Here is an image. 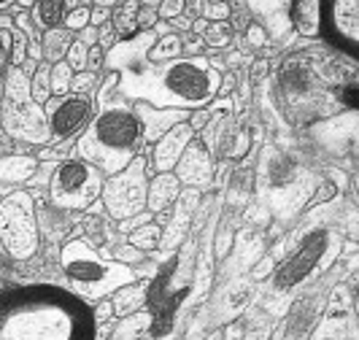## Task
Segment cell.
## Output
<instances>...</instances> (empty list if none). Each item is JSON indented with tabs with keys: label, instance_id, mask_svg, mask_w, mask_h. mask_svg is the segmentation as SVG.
<instances>
[{
	"label": "cell",
	"instance_id": "cell-1",
	"mask_svg": "<svg viewBox=\"0 0 359 340\" xmlns=\"http://www.w3.org/2000/svg\"><path fill=\"white\" fill-rule=\"evenodd\" d=\"M92 308L52 281L0 289V340H95Z\"/></svg>",
	"mask_w": 359,
	"mask_h": 340
},
{
	"label": "cell",
	"instance_id": "cell-2",
	"mask_svg": "<svg viewBox=\"0 0 359 340\" xmlns=\"http://www.w3.org/2000/svg\"><path fill=\"white\" fill-rule=\"evenodd\" d=\"M116 76V95L125 97L127 103L176 111H198L211 106L222 79V73L208 62L205 54L179 57L168 62H141Z\"/></svg>",
	"mask_w": 359,
	"mask_h": 340
},
{
	"label": "cell",
	"instance_id": "cell-3",
	"mask_svg": "<svg viewBox=\"0 0 359 340\" xmlns=\"http://www.w3.org/2000/svg\"><path fill=\"white\" fill-rule=\"evenodd\" d=\"M116 73H103L95 97V116L73 141L71 157L95 165L103 176L125 170L144 149L141 125L133 106L116 95Z\"/></svg>",
	"mask_w": 359,
	"mask_h": 340
},
{
	"label": "cell",
	"instance_id": "cell-4",
	"mask_svg": "<svg viewBox=\"0 0 359 340\" xmlns=\"http://www.w3.org/2000/svg\"><path fill=\"white\" fill-rule=\"evenodd\" d=\"M60 270L65 276V289L87 305L106 300L116 289L138 281L135 268L116 262L108 251L90 246L79 230L60 246Z\"/></svg>",
	"mask_w": 359,
	"mask_h": 340
},
{
	"label": "cell",
	"instance_id": "cell-5",
	"mask_svg": "<svg viewBox=\"0 0 359 340\" xmlns=\"http://www.w3.org/2000/svg\"><path fill=\"white\" fill-rule=\"evenodd\" d=\"M0 127L8 141L19 144H49V130L43 106H38L30 97V76L22 68H8L3 81V97H0Z\"/></svg>",
	"mask_w": 359,
	"mask_h": 340
},
{
	"label": "cell",
	"instance_id": "cell-6",
	"mask_svg": "<svg viewBox=\"0 0 359 340\" xmlns=\"http://www.w3.org/2000/svg\"><path fill=\"white\" fill-rule=\"evenodd\" d=\"M106 176L79 157H65L54 162L52 173L46 179L49 205L62 214H87L100 200Z\"/></svg>",
	"mask_w": 359,
	"mask_h": 340
},
{
	"label": "cell",
	"instance_id": "cell-7",
	"mask_svg": "<svg viewBox=\"0 0 359 340\" xmlns=\"http://www.w3.org/2000/svg\"><path fill=\"white\" fill-rule=\"evenodd\" d=\"M0 246L14 262H30L41 251L38 205L27 189L0 197Z\"/></svg>",
	"mask_w": 359,
	"mask_h": 340
},
{
	"label": "cell",
	"instance_id": "cell-8",
	"mask_svg": "<svg viewBox=\"0 0 359 340\" xmlns=\"http://www.w3.org/2000/svg\"><path fill=\"white\" fill-rule=\"evenodd\" d=\"M146 186H149L146 157L138 154L125 170L106 176L103 192H100V205L114 222H125L130 216L146 211Z\"/></svg>",
	"mask_w": 359,
	"mask_h": 340
},
{
	"label": "cell",
	"instance_id": "cell-9",
	"mask_svg": "<svg viewBox=\"0 0 359 340\" xmlns=\"http://www.w3.org/2000/svg\"><path fill=\"white\" fill-rule=\"evenodd\" d=\"M49 144H73L95 116V97L68 92L62 97H49L43 103Z\"/></svg>",
	"mask_w": 359,
	"mask_h": 340
},
{
	"label": "cell",
	"instance_id": "cell-10",
	"mask_svg": "<svg viewBox=\"0 0 359 340\" xmlns=\"http://www.w3.org/2000/svg\"><path fill=\"white\" fill-rule=\"evenodd\" d=\"M319 36L346 60L359 54V0H322Z\"/></svg>",
	"mask_w": 359,
	"mask_h": 340
},
{
	"label": "cell",
	"instance_id": "cell-11",
	"mask_svg": "<svg viewBox=\"0 0 359 340\" xmlns=\"http://www.w3.org/2000/svg\"><path fill=\"white\" fill-rule=\"evenodd\" d=\"M332 246V238L327 230H311L297 243V249L289 254V259L276 270V284L281 289H289L300 281H306L313 270L327 259V251Z\"/></svg>",
	"mask_w": 359,
	"mask_h": 340
},
{
	"label": "cell",
	"instance_id": "cell-12",
	"mask_svg": "<svg viewBox=\"0 0 359 340\" xmlns=\"http://www.w3.org/2000/svg\"><path fill=\"white\" fill-rule=\"evenodd\" d=\"M214 173H216L214 154H211V151H208V146L203 144L198 135H195V138L189 141V146L184 149V154L179 157V162H176L173 176L179 179L181 186L203 192L205 186H211Z\"/></svg>",
	"mask_w": 359,
	"mask_h": 340
},
{
	"label": "cell",
	"instance_id": "cell-13",
	"mask_svg": "<svg viewBox=\"0 0 359 340\" xmlns=\"http://www.w3.org/2000/svg\"><path fill=\"white\" fill-rule=\"evenodd\" d=\"M192 138H195V132H192V127L187 125V122L170 127L162 138H157V141L151 144L149 160H146V170H149L151 176H154V173H173L176 162H179V157L184 154V149L189 146Z\"/></svg>",
	"mask_w": 359,
	"mask_h": 340
},
{
	"label": "cell",
	"instance_id": "cell-14",
	"mask_svg": "<svg viewBox=\"0 0 359 340\" xmlns=\"http://www.w3.org/2000/svg\"><path fill=\"white\" fill-rule=\"evenodd\" d=\"M135 116H138V125H141V138L144 144H154L157 138H162L170 127L181 125L189 119V111H176V108H154L146 106V103H130Z\"/></svg>",
	"mask_w": 359,
	"mask_h": 340
},
{
	"label": "cell",
	"instance_id": "cell-15",
	"mask_svg": "<svg viewBox=\"0 0 359 340\" xmlns=\"http://www.w3.org/2000/svg\"><path fill=\"white\" fill-rule=\"evenodd\" d=\"M257 25L265 27L268 38H284L292 30L287 19V0H243Z\"/></svg>",
	"mask_w": 359,
	"mask_h": 340
},
{
	"label": "cell",
	"instance_id": "cell-16",
	"mask_svg": "<svg viewBox=\"0 0 359 340\" xmlns=\"http://www.w3.org/2000/svg\"><path fill=\"white\" fill-rule=\"evenodd\" d=\"M181 195V184L173 173H154L146 186V211L154 216L168 214Z\"/></svg>",
	"mask_w": 359,
	"mask_h": 340
},
{
	"label": "cell",
	"instance_id": "cell-17",
	"mask_svg": "<svg viewBox=\"0 0 359 340\" xmlns=\"http://www.w3.org/2000/svg\"><path fill=\"white\" fill-rule=\"evenodd\" d=\"M319 17H322V0H287L289 27L303 38L319 36Z\"/></svg>",
	"mask_w": 359,
	"mask_h": 340
},
{
	"label": "cell",
	"instance_id": "cell-18",
	"mask_svg": "<svg viewBox=\"0 0 359 340\" xmlns=\"http://www.w3.org/2000/svg\"><path fill=\"white\" fill-rule=\"evenodd\" d=\"M38 157L27 151H14L0 157V184H27L38 173Z\"/></svg>",
	"mask_w": 359,
	"mask_h": 340
},
{
	"label": "cell",
	"instance_id": "cell-19",
	"mask_svg": "<svg viewBox=\"0 0 359 340\" xmlns=\"http://www.w3.org/2000/svg\"><path fill=\"white\" fill-rule=\"evenodd\" d=\"M138 11H141V3L138 0H122L119 6L111 8L108 25H111L116 41H130V38H135L141 33L138 30Z\"/></svg>",
	"mask_w": 359,
	"mask_h": 340
},
{
	"label": "cell",
	"instance_id": "cell-20",
	"mask_svg": "<svg viewBox=\"0 0 359 340\" xmlns=\"http://www.w3.org/2000/svg\"><path fill=\"white\" fill-rule=\"evenodd\" d=\"M111 308H114V316H130V313H135V311H144V303L149 300V284H141V281H133V284H127V287L116 289L111 297Z\"/></svg>",
	"mask_w": 359,
	"mask_h": 340
},
{
	"label": "cell",
	"instance_id": "cell-21",
	"mask_svg": "<svg viewBox=\"0 0 359 340\" xmlns=\"http://www.w3.org/2000/svg\"><path fill=\"white\" fill-rule=\"evenodd\" d=\"M68 14V3L65 0H36L30 8V19L41 33L62 27V19Z\"/></svg>",
	"mask_w": 359,
	"mask_h": 340
},
{
	"label": "cell",
	"instance_id": "cell-22",
	"mask_svg": "<svg viewBox=\"0 0 359 340\" xmlns=\"http://www.w3.org/2000/svg\"><path fill=\"white\" fill-rule=\"evenodd\" d=\"M151 324H154V313L151 311H135V313L122 316L119 322L114 324L108 340H138L151 329Z\"/></svg>",
	"mask_w": 359,
	"mask_h": 340
},
{
	"label": "cell",
	"instance_id": "cell-23",
	"mask_svg": "<svg viewBox=\"0 0 359 340\" xmlns=\"http://www.w3.org/2000/svg\"><path fill=\"white\" fill-rule=\"evenodd\" d=\"M73 33L71 30H65V27H54V30H46V33H41V62H60V60H65V54L71 49L73 43Z\"/></svg>",
	"mask_w": 359,
	"mask_h": 340
},
{
	"label": "cell",
	"instance_id": "cell-24",
	"mask_svg": "<svg viewBox=\"0 0 359 340\" xmlns=\"http://www.w3.org/2000/svg\"><path fill=\"white\" fill-rule=\"evenodd\" d=\"M160 240H162V224L157 222V219H154V222H149V224H141V227H135L133 233L125 235L127 246L138 249L141 254L157 251L160 249Z\"/></svg>",
	"mask_w": 359,
	"mask_h": 340
},
{
	"label": "cell",
	"instance_id": "cell-25",
	"mask_svg": "<svg viewBox=\"0 0 359 340\" xmlns=\"http://www.w3.org/2000/svg\"><path fill=\"white\" fill-rule=\"evenodd\" d=\"M184 57L181 49V36L179 33H165L154 41V46L146 54V62H168V60H179Z\"/></svg>",
	"mask_w": 359,
	"mask_h": 340
},
{
	"label": "cell",
	"instance_id": "cell-26",
	"mask_svg": "<svg viewBox=\"0 0 359 340\" xmlns=\"http://www.w3.org/2000/svg\"><path fill=\"white\" fill-rule=\"evenodd\" d=\"M235 38V30L233 25L224 19V22H208V27H205V33L200 36V41H203V46L205 49H224V46H230Z\"/></svg>",
	"mask_w": 359,
	"mask_h": 340
},
{
	"label": "cell",
	"instance_id": "cell-27",
	"mask_svg": "<svg viewBox=\"0 0 359 340\" xmlns=\"http://www.w3.org/2000/svg\"><path fill=\"white\" fill-rule=\"evenodd\" d=\"M71 79H73V71L68 68L65 60L54 62L52 68H49V90H52V97L68 95L71 92Z\"/></svg>",
	"mask_w": 359,
	"mask_h": 340
},
{
	"label": "cell",
	"instance_id": "cell-28",
	"mask_svg": "<svg viewBox=\"0 0 359 340\" xmlns=\"http://www.w3.org/2000/svg\"><path fill=\"white\" fill-rule=\"evenodd\" d=\"M49 62H41L33 76H30V97L36 100L38 106H43L49 97H52V90H49Z\"/></svg>",
	"mask_w": 359,
	"mask_h": 340
},
{
	"label": "cell",
	"instance_id": "cell-29",
	"mask_svg": "<svg viewBox=\"0 0 359 340\" xmlns=\"http://www.w3.org/2000/svg\"><path fill=\"white\" fill-rule=\"evenodd\" d=\"M87 25H90V6H87V3H81V6H76V8H68V14L62 19V27L71 30L73 36H76L79 30H84Z\"/></svg>",
	"mask_w": 359,
	"mask_h": 340
},
{
	"label": "cell",
	"instance_id": "cell-30",
	"mask_svg": "<svg viewBox=\"0 0 359 340\" xmlns=\"http://www.w3.org/2000/svg\"><path fill=\"white\" fill-rule=\"evenodd\" d=\"M87 52H90V46H84L79 38H73L71 49L65 54V62H68V68H71L73 73L87 71Z\"/></svg>",
	"mask_w": 359,
	"mask_h": 340
},
{
	"label": "cell",
	"instance_id": "cell-31",
	"mask_svg": "<svg viewBox=\"0 0 359 340\" xmlns=\"http://www.w3.org/2000/svg\"><path fill=\"white\" fill-rule=\"evenodd\" d=\"M200 17L205 19V22H224V19H230V3H222V0H203Z\"/></svg>",
	"mask_w": 359,
	"mask_h": 340
},
{
	"label": "cell",
	"instance_id": "cell-32",
	"mask_svg": "<svg viewBox=\"0 0 359 340\" xmlns=\"http://www.w3.org/2000/svg\"><path fill=\"white\" fill-rule=\"evenodd\" d=\"M243 38H246V46L252 49V52H257V49H265L268 46V33H265V27L262 25H257V22H249L246 27H243Z\"/></svg>",
	"mask_w": 359,
	"mask_h": 340
},
{
	"label": "cell",
	"instance_id": "cell-33",
	"mask_svg": "<svg viewBox=\"0 0 359 340\" xmlns=\"http://www.w3.org/2000/svg\"><path fill=\"white\" fill-rule=\"evenodd\" d=\"M100 84V76L90 71H81V73H73L71 79V92L76 95H92V90Z\"/></svg>",
	"mask_w": 359,
	"mask_h": 340
},
{
	"label": "cell",
	"instance_id": "cell-34",
	"mask_svg": "<svg viewBox=\"0 0 359 340\" xmlns=\"http://www.w3.org/2000/svg\"><path fill=\"white\" fill-rule=\"evenodd\" d=\"M181 8H184V0H160L154 11L160 22H173L176 17H181Z\"/></svg>",
	"mask_w": 359,
	"mask_h": 340
},
{
	"label": "cell",
	"instance_id": "cell-35",
	"mask_svg": "<svg viewBox=\"0 0 359 340\" xmlns=\"http://www.w3.org/2000/svg\"><path fill=\"white\" fill-rule=\"evenodd\" d=\"M111 257H114L116 262H122V265H130V268H133L135 262H141V259H144L146 254H141L138 249H133V246H127L125 243V246H119V249L114 251Z\"/></svg>",
	"mask_w": 359,
	"mask_h": 340
},
{
	"label": "cell",
	"instance_id": "cell-36",
	"mask_svg": "<svg viewBox=\"0 0 359 340\" xmlns=\"http://www.w3.org/2000/svg\"><path fill=\"white\" fill-rule=\"evenodd\" d=\"M103 62H106V52H103L97 43L90 46V52H87V71L103 76Z\"/></svg>",
	"mask_w": 359,
	"mask_h": 340
},
{
	"label": "cell",
	"instance_id": "cell-37",
	"mask_svg": "<svg viewBox=\"0 0 359 340\" xmlns=\"http://www.w3.org/2000/svg\"><path fill=\"white\" fill-rule=\"evenodd\" d=\"M149 222H154V214H149V211H141V214L130 216V219H125V222H119V233L127 235L133 233L135 227H141V224H149Z\"/></svg>",
	"mask_w": 359,
	"mask_h": 340
},
{
	"label": "cell",
	"instance_id": "cell-38",
	"mask_svg": "<svg viewBox=\"0 0 359 340\" xmlns=\"http://www.w3.org/2000/svg\"><path fill=\"white\" fill-rule=\"evenodd\" d=\"M92 316H95V324H106L111 316H114V308H111V300H97V303H92Z\"/></svg>",
	"mask_w": 359,
	"mask_h": 340
},
{
	"label": "cell",
	"instance_id": "cell-39",
	"mask_svg": "<svg viewBox=\"0 0 359 340\" xmlns=\"http://www.w3.org/2000/svg\"><path fill=\"white\" fill-rule=\"evenodd\" d=\"M181 49H184V54L187 57H198V54H203V41H200V36H192V33H187V36H181Z\"/></svg>",
	"mask_w": 359,
	"mask_h": 340
},
{
	"label": "cell",
	"instance_id": "cell-40",
	"mask_svg": "<svg viewBox=\"0 0 359 340\" xmlns=\"http://www.w3.org/2000/svg\"><path fill=\"white\" fill-rule=\"evenodd\" d=\"M154 25H157V11L149 8V6H141V11H138V30L144 33V30H151Z\"/></svg>",
	"mask_w": 359,
	"mask_h": 340
},
{
	"label": "cell",
	"instance_id": "cell-41",
	"mask_svg": "<svg viewBox=\"0 0 359 340\" xmlns=\"http://www.w3.org/2000/svg\"><path fill=\"white\" fill-rule=\"evenodd\" d=\"M116 43V36H114V30H111V25H103V27H97V46L103 49V52H108L111 46Z\"/></svg>",
	"mask_w": 359,
	"mask_h": 340
},
{
	"label": "cell",
	"instance_id": "cell-42",
	"mask_svg": "<svg viewBox=\"0 0 359 340\" xmlns=\"http://www.w3.org/2000/svg\"><path fill=\"white\" fill-rule=\"evenodd\" d=\"M108 19H111V8L90 6V27H103Z\"/></svg>",
	"mask_w": 359,
	"mask_h": 340
},
{
	"label": "cell",
	"instance_id": "cell-43",
	"mask_svg": "<svg viewBox=\"0 0 359 340\" xmlns=\"http://www.w3.org/2000/svg\"><path fill=\"white\" fill-rule=\"evenodd\" d=\"M76 38H79L84 46H95V43H97V27H90V25H87L84 30L76 33Z\"/></svg>",
	"mask_w": 359,
	"mask_h": 340
},
{
	"label": "cell",
	"instance_id": "cell-44",
	"mask_svg": "<svg viewBox=\"0 0 359 340\" xmlns=\"http://www.w3.org/2000/svg\"><path fill=\"white\" fill-rule=\"evenodd\" d=\"M332 195H335V186H332L330 181H324V184H322V192H319V195H313V200H311V205H322L324 200H330Z\"/></svg>",
	"mask_w": 359,
	"mask_h": 340
},
{
	"label": "cell",
	"instance_id": "cell-45",
	"mask_svg": "<svg viewBox=\"0 0 359 340\" xmlns=\"http://www.w3.org/2000/svg\"><path fill=\"white\" fill-rule=\"evenodd\" d=\"M268 60H254V65L252 68H249V76H252V79H262V76H265V73H268Z\"/></svg>",
	"mask_w": 359,
	"mask_h": 340
},
{
	"label": "cell",
	"instance_id": "cell-46",
	"mask_svg": "<svg viewBox=\"0 0 359 340\" xmlns=\"http://www.w3.org/2000/svg\"><path fill=\"white\" fill-rule=\"evenodd\" d=\"M11 270H14V259H11V257L6 254V249L0 246V278H3L6 273H11Z\"/></svg>",
	"mask_w": 359,
	"mask_h": 340
},
{
	"label": "cell",
	"instance_id": "cell-47",
	"mask_svg": "<svg viewBox=\"0 0 359 340\" xmlns=\"http://www.w3.org/2000/svg\"><path fill=\"white\" fill-rule=\"evenodd\" d=\"M270 265H273V259H270V257H268V259H262V262H259V268L254 270V278H265L270 270H273Z\"/></svg>",
	"mask_w": 359,
	"mask_h": 340
},
{
	"label": "cell",
	"instance_id": "cell-48",
	"mask_svg": "<svg viewBox=\"0 0 359 340\" xmlns=\"http://www.w3.org/2000/svg\"><path fill=\"white\" fill-rule=\"evenodd\" d=\"M92 6H100V8H114V6H119L122 0H90Z\"/></svg>",
	"mask_w": 359,
	"mask_h": 340
},
{
	"label": "cell",
	"instance_id": "cell-49",
	"mask_svg": "<svg viewBox=\"0 0 359 340\" xmlns=\"http://www.w3.org/2000/svg\"><path fill=\"white\" fill-rule=\"evenodd\" d=\"M205 340H224V332H222V329H214Z\"/></svg>",
	"mask_w": 359,
	"mask_h": 340
},
{
	"label": "cell",
	"instance_id": "cell-50",
	"mask_svg": "<svg viewBox=\"0 0 359 340\" xmlns=\"http://www.w3.org/2000/svg\"><path fill=\"white\" fill-rule=\"evenodd\" d=\"M11 3H17V0H0V14H3V11H6Z\"/></svg>",
	"mask_w": 359,
	"mask_h": 340
},
{
	"label": "cell",
	"instance_id": "cell-51",
	"mask_svg": "<svg viewBox=\"0 0 359 340\" xmlns=\"http://www.w3.org/2000/svg\"><path fill=\"white\" fill-rule=\"evenodd\" d=\"M138 340H154V338H149V335H144V338H138Z\"/></svg>",
	"mask_w": 359,
	"mask_h": 340
},
{
	"label": "cell",
	"instance_id": "cell-52",
	"mask_svg": "<svg viewBox=\"0 0 359 340\" xmlns=\"http://www.w3.org/2000/svg\"><path fill=\"white\" fill-rule=\"evenodd\" d=\"M3 287H6V284H3V281H0V289H3Z\"/></svg>",
	"mask_w": 359,
	"mask_h": 340
},
{
	"label": "cell",
	"instance_id": "cell-53",
	"mask_svg": "<svg viewBox=\"0 0 359 340\" xmlns=\"http://www.w3.org/2000/svg\"><path fill=\"white\" fill-rule=\"evenodd\" d=\"M222 3H230V0H222Z\"/></svg>",
	"mask_w": 359,
	"mask_h": 340
}]
</instances>
